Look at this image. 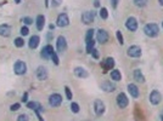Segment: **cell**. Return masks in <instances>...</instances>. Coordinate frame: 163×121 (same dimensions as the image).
<instances>
[{
    "mask_svg": "<svg viewBox=\"0 0 163 121\" xmlns=\"http://www.w3.org/2000/svg\"><path fill=\"white\" fill-rule=\"evenodd\" d=\"M144 32H145V34H146L147 37L155 38V37L158 35L159 28H158V26L155 24V23H148V24H146V26L144 27Z\"/></svg>",
    "mask_w": 163,
    "mask_h": 121,
    "instance_id": "6da1fadb",
    "label": "cell"
},
{
    "mask_svg": "<svg viewBox=\"0 0 163 121\" xmlns=\"http://www.w3.org/2000/svg\"><path fill=\"white\" fill-rule=\"evenodd\" d=\"M116 102H117V105H118L121 109H124V108H127V105H128V103H129V99H128V97H127L125 93L121 92V93L117 96Z\"/></svg>",
    "mask_w": 163,
    "mask_h": 121,
    "instance_id": "7a4b0ae2",
    "label": "cell"
},
{
    "mask_svg": "<svg viewBox=\"0 0 163 121\" xmlns=\"http://www.w3.org/2000/svg\"><path fill=\"white\" fill-rule=\"evenodd\" d=\"M14 70H15V73L17 75H23L27 72V64L25 62H22V61H17L15 63V65H14Z\"/></svg>",
    "mask_w": 163,
    "mask_h": 121,
    "instance_id": "3957f363",
    "label": "cell"
},
{
    "mask_svg": "<svg viewBox=\"0 0 163 121\" xmlns=\"http://www.w3.org/2000/svg\"><path fill=\"white\" fill-rule=\"evenodd\" d=\"M95 20V12L94 11H85L82 15V22L84 24H91Z\"/></svg>",
    "mask_w": 163,
    "mask_h": 121,
    "instance_id": "277c9868",
    "label": "cell"
},
{
    "mask_svg": "<svg viewBox=\"0 0 163 121\" xmlns=\"http://www.w3.org/2000/svg\"><path fill=\"white\" fill-rule=\"evenodd\" d=\"M61 103H62V97H61V94L54 93V94H51V96L49 97V104H50L51 107H54V108L60 107Z\"/></svg>",
    "mask_w": 163,
    "mask_h": 121,
    "instance_id": "5b68a950",
    "label": "cell"
},
{
    "mask_svg": "<svg viewBox=\"0 0 163 121\" xmlns=\"http://www.w3.org/2000/svg\"><path fill=\"white\" fill-rule=\"evenodd\" d=\"M105 109H106V107H105V103H104L102 100L96 99V100L94 102V110H95V114H96L98 116H101V115L105 113Z\"/></svg>",
    "mask_w": 163,
    "mask_h": 121,
    "instance_id": "8992f818",
    "label": "cell"
},
{
    "mask_svg": "<svg viewBox=\"0 0 163 121\" xmlns=\"http://www.w3.org/2000/svg\"><path fill=\"white\" fill-rule=\"evenodd\" d=\"M141 53H142V51H141L140 46H136V45L130 46V47L128 49V51H127V55H128L129 57H134V58L140 57V56H141Z\"/></svg>",
    "mask_w": 163,
    "mask_h": 121,
    "instance_id": "52a82bcc",
    "label": "cell"
},
{
    "mask_svg": "<svg viewBox=\"0 0 163 121\" xmlns=\"http://www.w3.org/2000/svg\"><path fill=\"white\" fill-rule=\"evenodd\" d=\"M69 24V18L66 14H61L57 16V20H56V26L57 27H67Z\"/></svg>",
    "mask_w": 163,
    "mask_h": 121,
    "instance_id": "ba28073f",
    "label": "cell"
},
{
    "mask_svg": "<svg viewBox=\"0 0 163 121\" xmlns=\"http://www.w3.org/2000/svg\"><path fill=\"white\" fill-rule=\"evenodd\" d=\"M56 47H57V51L58 52H65L67 50V41H66V38L60 35L57 38V41H56Z\"/></svg>",
    "mask_w": 163,
    "mask_h": 121,
    "instance_id": "9c48e42d",
    "label": "cell"
},
{
    "mask_svg": "<svg viewBox=\"0 0 163 121\" xmlns=\"http://www.w3.org/2000/svg\"><path fill=\"white\" fill-rule=\"evenodd\" d=\"M96 39L100 44H106L108 41V33L105 29H99L96 34Z\"/></svg>",
    "mask_w": 163,
    "mask_h": 121,
    "instance_id": "30bf717a",
    "label": "cell"
},
{
    "mask_svg": "<svg viewBox=\"0 0 163 121\" xmlns=\"http://www.w3.org/2000/svg\"><path fill=\"white\" fill-rule=\"evenodd\" d=\"M35 75L38 78V80L44 81V80L48 79V69L45 67H38L37 70H35Z\"/></svg>",
    "mask_w": 163,
    "mask_h": 121,
    "instance_id": "8fae6325",
    "label": "cell"
},
{
    "mask_svg": "<svg viewBox=\"0 0 163 121\" xmlns=\"http://www.w3.org/2000/svg\"><path fill=\"white\" fill-rule=\"evenodd\" d=\"M161 100H162V94H161L157 90H153V91L151 92V94H150V102H151L153 105H157V104L161 103Z\"/></svg>",
    "mask_w": 163,
    "mask_h": 121,
    "instance_id": "7c38bea8",
    "label": "cell"
},
{
    "mask_svg": "<svg viewBox=\"0 0 163 121\" xmlns=\"http://www.w3.org/2000/svg\"><path fill=\"white\" fill-rule=\"evenodd\" d=\"M125 27H127L128 30H130V32H135V30L138 29V21H136V18H134V17H129V18L125 21Z\"/></svg>",
    "mask_w": 163,
    "mask_h": 121,
    "instance_id": "4fadbf2b",
    "label": "cell"
},
{
    "mask_svg": "<svg viewBox=\"0 0 163 121\" xmlns=\"http://www.w3.org/2000/svg\"><path fill=\"white\" fill-rule=\"evenodd\" d=\"M102 68H104V73H107V70L112 69L115 67V59L112 57H107L102 63H101Z\"/></svg>",
    "mask_w": 163,
    "mask_h": 121,
    "instance_id": "5bb4252c",
    "label": "cell"
},
{
    "mask_svg": "<svg viewBox=\"0 0 163 121\" xmlns=\"http://www.w3.org/2000/svg\"><path fill=\"white\" fill-rule=\"evenodd\" d=\"M54 52H55V51H54V47H52L51 45H46V46H44L43 50H42V57L45 58V59H48V58L51 57V55H52Z\"/></svg>",
    "mask_w": 163,
    "mask_h": 121,
    "instance_id": "9a60e30c",
    "label": "cell"
},
{
    "mask_svg": "<svg viewBox=\"0 0 163 121\" xmlns=\"http://www.w3.org/2000/svg\"><path fill=\"white\" fill-rule=\"evenodd\" d=\"M74 75L78 76V78H80V79H85V78L89 76V73H88L84 68L77 67V68H74Z\"/></svg>",
    "mask_w": 163,
    "mask_h": 121,
    "instance_id": "2e32d148",
    "label": "cell"
},
{
    "mask_svg": "<svg viewBox=\"0 0 163 121\" xmlns=\"http://www.w3.org/2000/svg\"><path fill=\"white\" fill-rule=\"evenodd\" d=\"M11 34V27L9 24H0V37L8 38Z\"/></svg>",
    "mask_w": 163,
    "mask_h": 121,
    "instance_id": "e0dca14e",
    "label": "cell"
},
{
    "mask_svg": "<svg viewBox=\"0 0 163 121\" xmlns=\"http://www.w3.org/2000/svg\"><path fill=\"white\" fill-rule=\"evenodd\" d=\"M27 108L32 109L34 111H43L44 110L43 105L40 103H38V102H27Z\"/></svg>",
    "mask_w": 163,
    "mask_h": 121,
    "instance_id": "ac0fdd59",
    "label": "cell"
},
{
    "mask_svg": "<svg viewBox=\"0 0 163 121\" xmlns=\"http://www.w3.org/2000/svg\"><path fill=\"white\" fill-rule=\"evenodd\" d=\"M101 88L105 91V92H113L116 90V86L115 84H112L111 81H104L101 84Z\"/></svg>",
    "mask_w": 163,
    "mask_h": 121,
    "instance_id": "d6986e66",
    "label": "cell"
},
{
    "mask_svg": "<svg viewBox=\"0 0 163 121\" xmlns=\"http://www.w3.org/2000/svg\"><path fill=\"white\" fill-rule=\"evenodd\" d=\"M128 92H129V93H130V96H131V97H134V98H138V97H139V94H140L138 86H136V85H134V84H129V85H128Z\"/></svg>",
    "mask_w": 163,
    "mask_h": 121,
    "instance_id": "ffe728a7",
    "label": "cell"
},
{
    "mask_svg": "<svg viewBox=\"0 0 163 121\" xmlns=\"http://www.w3.org/2000/svg\"><path fill=\"white\" fill-rule=\"evenodd\" d=\"M39 41H40V38H39L38 35H33V37H31L28 45H29V47H31L32 50H34V49H37V47H38Z\"/></svg>",
    "mask_w": 163,
    "mask_h": 121,
    "instance_id": "44dd1931",
    "label": "cell"
},
{
    "mask_svg": "<svg viewBox=\"0 0 163 121\" xmlns=\"http://www.w3.org/2000/svg\"><path fill=\"white\" fill-rule=\"evenodd\" d=\"M35 24H37V29H38V30H43V28H44V26H45V17H44L43 15L37 16Z\"/></svg>",
    "mask_w": 163,
    "mask_h": 121,
    "instance_id": "7402d4cb",
    "label": "cell"
},
{
    "mask_svg": "<svg viewBox=\"0 0 163 121\" xmlns=\"http://www.w3.org/2000/svg\"><path fill=\"white\" fill-rule=\"evenodd\" d=\"M134 79L138 82H145V76H144V74L141 73L140 69H135L134 70Z\"/></svg>",
    "mask_w": 163,
    "mask_h": 121,
    "instance_id": "603a6c76",
    "label": "cell"
},
{
    "mask_svg": "<svg viewBox=\"0 0 163 121\" xmlns=\"http://www.w3.org/2000/svg\"><path fill=\"white\" fill-rule=\"evenodd\" d=\"M111 79L115 80V81H121V80H122V74H121V72L117 70V69L112 70V72H111Z\"/></svg>",
    "mask_w": 163,
    "mask_h": 121,
    "instance_id": "cb8c5ba5",
    "label": "cell"
},
{
    "mask_svg": "<svg viewBox=\"0 0 163 121\" xmlns=\"http://www.w3.org/2000/svg\"><path fill=\"white\" fill-rule=\"evenodd\" d=\"M14 44H15L16 47H23L25 46V40H23V38H16Z\"/></svg>",
    "mask_w": 163,
    "mask_h": 121,
    "instance_id": "d4e9b609",
    "label": "cell"
},
{
    "mask_svg": "<svg viewBox=\"0 0 163 121\" xmlns=\"http://www.w3.org/2000/svg\"><path fill=\"white\" fill-rule=\"evenodd\" d=\"M147 2H148V0H134V4L138 8H144V6L147 5Z\"/></svg>",
    "mask_w": 163,
    "mask_h": 121,
    "instance_id": "484cf974",
    "label": "cell"
},
{
    "mask_svg": "<svg viewBox=\"0 0 163 121\" xmlns=\"http://www.w3.org/2000/svg\"><path fill=\"white\" fill-rule=\"evenodd\" d=\"M100 17L102 20H107L108 18V11H107L106 8H101V10H100Z\"/></svg>",
    "mask_w": 163,
    "mask_h": 121,
    "instance_id": "4316f807",
    "label": "cell"
},
{
    "mask_svg": "<svg viewBox=\"0 0 163 121\" xmlns=\"http://www.w3.org/2000/svg\"><path fill=\"white\" fill-rule=\"evenodd\" d=\"M93 37H94V29H89L87 32V35H85V43H89L93 40Z\"/></svg>",
    "mask_w": 163,
    "mask_h": 121,
    "instance_id": "83f0119b",
    "label": "cell"
},
{
    "mask_svg": "<svg viewBox=\"0 0 163 121\" xmlns=\"http://www.w3.org/2000/svg\"><path fill=\"white\" fill-rule=\"evenodd\" d=\"M79 109L80 108H79V104L78 103H75V102H72L71 103V110H72V113H75L77 114V113H79Z\"/></svg>",
    "mask_w": 163,
    "mask_h": 121,
    "instance_id": "f1b7e54d",
    "label": "cell"
},
{
    "mask_svg": "<svg viewBox=\"0 0 163 121\" xmlns=\"http://www.w3.org/2000/svg\"><path fill=\"white\" fill-rule=\"evenodd\" d=\"M65 92H66V97H67V99L72 100L73 94H72V91H71V88H69L68 86H65Z\"/></svg>",
    "mask_w": 163,
    "mask_h": 121,
    "instance_id": "f546056e",
    "label": "cell"
},
{
    "mask_svg": "<svg viewBox=\"0 0 163 121\" xmlns=\"http://www.w3.org/2000/svg\"><path fill=\"white\" fill-rule=\"evenodd\" d=\"M116 37H117L118 43H119L121 45H123V44H124V39H123V35H122L121 30H117V32H116Z\"/></svg>",
    "mask_w": 163,
    "mask_h": 121,
    "instance_id": "4dcf8cb0",
    "label": "cell"
},
{
    "mask_svg": "<svg viewBox=\"0 0 163 121\" xmlns=\"http://www.w3.org/2000/svg\"><path fill=\"white\" fill-rule=\"evenodd\" d=\"M51 59H52V62H54V64H56V65H58V63H60V59H58V57H57V55H56V52H54L52 55H51V57H50Z\"/></svg>",
    "mask_w": 163,
    "mask_h": 121,
    "instance_id": "1f68e13d",
    "label": "cell"
},
{
    "mask_svg": "<svg viewBox=\"0 0 163 121\" xmlns=\"http://www.w3.org/2000/svg\"><path fill=\"white\" fill-rule=\"evenodd\" d=\"M20 33H21V35H23V37H26V35H28V34H29V30H28V28H27L26 26H23V27L21 28V30H20Z\"/></svg>",
    "mask_w": 163,
    "mask_h": 121,
    "instance_id": "d6a6232c",
    "label": "cell"
},
{
    "mask_svg": "<svg viewBox=\"0 0 163 121\" xmlns=\"http://www.w3.org/2000/svg\"><path fill=\"white\" fill-rule=\"evenodd\" d=\"M62 4V0H51V5L52 8H58Z\"/></svg>",
    "mask_w": 163,
    "mask_h": 121,
    "instance_id": "836d02e7",
    "label": "cell"
},
{
    "mask_svg": "<svg viewBox=\"0 0 163 121\" xmlns=\"http://www.w3.org/2000/svg\"><path fill=\"white\" fill-rule=\"evenodd\" d=\"M22 22H23L25 24L29 26V24H32V23H33V20H32L31 17H23V18H22Z\"/></svg>",
    "mask_w": 163,
    "mask_h": 121,
    "instance_id": "e575fe53",
    "label": "cell"
},
{
    "mask_svg": "<svg viewBox=\"0 0 163 121\" xmlns=\"http://www.w3.org/2000/svg\"><path fill=\"white\" fill-rule=\"evenodd\" d=\"M20 108H21V104H20V103H15V104H12V105L10 107V110H11V111H17Z\"/></svg>",
    "mask_w": 163,
    "mask_h": 121,
    "instance_id": "d590c367",
    "label": "cell"
},
{
    "mask_svg": "<svg viewBox=\"0 0 163 121\" xmlns=\"http://www.w3.org/2000/svg\"><path fill=\"white\" fill-rule=\"evenodd\" d=\"M29 119H28V116L26 115V114H21L18 117H17V121H28Z\"/></svg>",
    "mask_w": 163,
    "mask_h": 121,
    "instance_id": "8d00e7d4",
    "label": "cell"
},
{
    "mask_svg": "<svg viewBox=\"0 0 163 121\" xmlns=\"http://www.w3.org/2000/svg\"><path fill=\"white\" fill-rule=\"evenodd\" d=\"M90 53L93 55V57H94V58H96V59L99 58V52H98V50H96V49H93Z\"/></svg>",
    "mask_w": 163,
    "mask_h": 121,
    "instance_id": "74e56055",
    "label": "cell"
},
{
    "mask_svg": "<svg viewBox=\"0 0 163 121\" xmlns=\"http://www.w3.org/2000/svg\"><path fill=\"white\" fill-rule=\"evenodd\" d=\"M118 3H119V0H111V4H112V8H113V9H116V8H117Z\"/></svg>",
    "mask_w": 163,
    "mask_h": 121,
    "instance_id": "f35d334b",
    "label": "cell"
},
{
    "mask_svg": "<svg viewBox=\"0 0 163 121\" xmlns=\"http://www.w3.org/2000/svg\"><path fill=\"white\" fill-rule=\"evenodd\" d=\"M94 6L95 8H100V0H94Z\"/></svg>",
    "mask_w": 163,
    "mask_h": 121,
    "instance_id": "ab89813d",
    "label": "cell"
},
{
    "mask_svg": "<svg viewBox=\"0 0 163 121\" xmlns=\"http://www.w3.org/2000/svg\"><path fill=\"white\" fill-rule=\"evenodd\" d=\"M27 98H28V93L25 92V94H23V97H22V102H27Z\"/></svg>",
    "mask_w": 163,
    "mask_h": 121,
    "instance_id": "60d3db41",
    "label": "cell"
},
{
    "mask_svg": "<svg viewBox=\"0 0 163 121\" xmlns=\"http://www.w3.org/2000/svg\"><path fill=\"white\" fill-rule=\"evenodd\" d=\"M35 114H37V116H38L39 121H44V119H43V117H42V115H40V111H35Z\"/></svg>",
    "mask_w": 163,
    "mask_h": 121,
    "instance_id": "b9f144b4",
    "label": "cell"
},
{
    "mask_svg": "<svg viewBox=\"0 0 163 121\" xmlns=\"http://www.w3.org/2000/svg\"><path fill=\"white\" fill-rule=\"evenodd\" d=\"M45 6H46V8L49 6V0H45Z\"/></svg>",
    "mask_w": 163,
    "mask_h": 121,
    "instance_id": "7bdbcfd3",
    "label": "cell"
},
{
    "mask_svg": "<svg viewBox=\"0 0 163 121\" xmlns=\"http://www.w3.org/2000/svg\"><path fill=\"white\" fill-rule=\"evenodd\" d=\"M158 2H159V4H161V5L163 6V0H158Z\"/></svg>",
    "mask_w": 163,
    "mask_h": 121,
    "instance_id": "ee69618b",
    "label": "cell"
},
{
    "mask_svg": "<svg viewBox=\"0 0 163 121\" xmlns=\"http://www.w3.org/2000/svg\"><path fill=\"white\" fill-rule=\"evenodd\" d=\"M15 2H16V4H20V3H21V0H15Z\"/></svg>",
    "mask_w": 163,
    "mask_h": 121,
    "instance_id": "f6af8a7d",
    "label": "cell"
},
{
    "mask_svg": "<svg viewBox=\"0 0 163 121\" xmlns=\"http://www.w3.org/2000/svg\"><path fill=\"white\" fill-rule=\"evenodd\" d=\"M162 27H163V23H162Z\"/></svg>",
    "mask_w": 163,
    "mask_h": 121,
    "instance_id": "bcb514c9",
    "label": "cell"
}]
</instances>
